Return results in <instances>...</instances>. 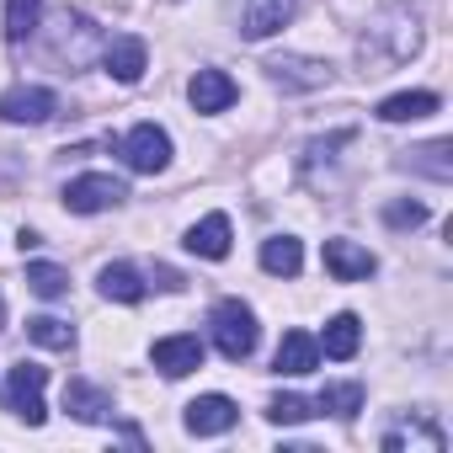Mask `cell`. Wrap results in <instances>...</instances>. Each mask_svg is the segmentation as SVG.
Here are the masks:
<instances>
[{"mask_svg": "<svg viewBox=\"0 0 453 453\" xmlns=\"http://www.w3.org/2000/svg\"><path fill=\"white\" fill-rule=\"evenodd\" d=\"M187 251L203 257V262H224V257H230V219H224V213L197 219L187 230Z\"/></svg>", "mask_w": 453, "mask_h": 453, "instance_id": "cell-12", "label": "cell"}, {"mask_svg": "<svg viewBox=\"0 0 453 453\" xmlns=\"http://www.w3.org/2000/svg\"><path fill=\"white\" fill-rule=\"evenodd\" d=\"M96 288H102V299H112V304H139V299H144V283H139V273H134L128 262L102 267Z\"/></svg>", "mask_w": 453, "mask_h": 453, "instance_id": "cell-15", "label": "cell"}, {"mask_svg": "<svg viewBox=\"0 0 453 453\" xmlns=\"http://www.w3.org/2000/svg\"><path fill=\"white\" fill-rule=\"evenodd\" d=\"M0 320H6V304H0ZM0 331H6V326H0Z\"/></svg>", "mask_w": 453, "mask_h": 453, "instance_id": "cell-26", "label": "cell"}, {"mask_svg": "<svg viewBox=\"0 0 453 453\" xmlns=\"http://www.w3.org/2000/svg\"><path fill=\"white\" fill-rule=\"evenodd\" d=\"M267 416H273L278 426H299V421H310V416H315V405H310L304 395H278V400L267 405Z\"/></svg>", "mask_w": 453, "mask_h": 453, "instance_id": "cell-24", "label": "cell"}, {"mask_svg": "<svg viewBox=\"0 0 453 453\" xmlns=\"http://www.w3.org/2000/svg\"><path fill=\"white\" fill-rule=\"evenodd\" d=\"M426 112H437V96L432 91H400V96H384L379 102V118L384 123H416Z\"/></svg>", "mask_w": 453, "mask_h": 453, "instance_id": "cell-18", "label": "cell"}, {"mask_svg": "<svg viewBox=\"0 0 453 453\" xmlns=\"http://www.w3.org/2000/svg\"><path fill=\"white\" fill-rule=\"evenodd\" d=\"M373 267H379V257L368 251V246H357V241H326V273L336 278V283H363V278H373Z\"/></svg>", "mask_w": 453, "mask_h": 453, "instance_id": "cell-7", "label": "cell"}, {"mask_svg": "<svg viewBox=\"0 0 453 453\" xmlns=\"http://www.w3.org/2000/svg\"><path fill=\"white\" fill-rule=\"evenodd\" d=\"M315 405L331 411V416H342V421H352V416L363 411V384H326Z\"/></svg>", "mask_w": 453, "mask_h": 453, "instance_id": "cell-23", "label": "cell"}, {"mask_svg": "<svg viewBox=\"0 0 453 453\" xmlns=\"http://www.w3.org/2000/svg\"><path fill=\"white\" fill-rule=\"evenodd\" d=\"M43 22V0H6V43H27Z\"/></svg>", "mask_w": 453, "mask_h": 453, "instance_id": "cell-20", "label": "cell"}, {"mask_svg": "<svg viewBox=\"0 0 453 453\" xmlns=\"http://www.w3.org/2000/svg\"><path fill=\"white\" fill-rule=\"evenodd\" d=\"M102 65H107V75H112V81L134 86V81H139V75L150 70V49H144V38L123 33V38H112V43L102 49Z\"/></svg>", "mask_w": 453, "mask_h": 453, "instance_id": "cell-9", "label": "cell"}, {"mask_svg": "<svg viewBox=\"0 0 453 453\" xmlns=\"http://www.w3.org/2000/svg\"><path fill=\"white\" fill-rule=\"evenodd\" d=\"M27 288L38 299H65L70 294V273L54 267V262H27Z\"/></svg>", "mask_w": 453, "mask_h": 453, "instance_id": "cell-22", "label": "cell"}, {"mask_svg": "<svg viewBox=\"0 0 453 453\" xmlns=\"http://www.w3.org/2000/svg\"><path fill=\"white\" fill-rule=\"evenodd\" d=\"M123 197H128V187H123L118 176H107V171H86V176H75V181L65 187L70 213H102V208H118Z\"/></svg>", "mask_w": 453, "mask_h": 453, "instance_id": "cell-4", "label": "cell"}, {"mask_svg": "<svg viewBox=\"0 0 453 453\" xmlns=\"http://www.w3.org/2000/svg\"><path fill=\"white\" fill-rule=\"evenodd\" d=\"M208 326H213V347L230 357V363H241V357L257 352V315H251V304H241V299H219L213 315H208Z\"/></svg>", "mask_w": 453, "mask_h": 453, "instance_id": "cell-1", "label": "cell"}, {"mask_svg": "<svg viewBox=\"0 0 453 453\" xmlns=\"http://www.w3.org/2000/svg\"><path fill=\"white\" fill-rule=\"evenodd\" d=\"M315 368H320V342L310 331H288L278 342V373L299 379V373H315Z\"/></svg>", "mask_w": 453, "mask_h": 453, "instance_id": "cell-14", "label": "cell"}, {"mask_svg": "<svg viewBox=\"0 0 453 453\" xmlns=\"http://www.w3.org/2000/svg\"><path fill=\"white\" fill-rule=\"evenodd\" d=\"M43 384H49V368H38V363H17V368H12V379H6L12 411H17L27 426H43V421H49V405H43Z\"/></svg>", "mask_w": 453, "mask_h": 453, "instance_id": "cell-2", "label": "cell"}, {"mask_svg": "<svg viewBox=\"0 0 453 453\" xmlns=\"http://www.w3.org/2000/svg\"><path fill=\"white\" fill-rule=\"evenodd\" d=\"M267 70H273V81H278V86H299V91H315V86H326V81H331V70H326V65H315V59H273Z\"/></svg>", "mask_w": 453, "mask_h": 453, "instance_id": "cell-17", "label": "cell"}, {"mask_svg": "<svg viewBox=\"0 0 453 453\" xmlns=\"http://www.w3.org/2000/svg\"><path fill=\"white\" fill-rule=\"evenodd\" d=\"M389 224H411V230H416V224H426V208L421 203H395L389 208Z\"/></svg>", "mask_w": 453, "mask_h": 453, "instance_id": "cell-25", "label": "cell"}, {"mask_svg": "<svg viewBox=\"0 0 453 453\" xmlns=\"http://www.w3.org/2000/svg\"><path fill=\"white\" fill-rule=\"evenodd\" d=\"M27 336H33L38 347H49V352H70V347H75V326L59 320V315H38V320H27Z\"/></svg>", "mask_w": 453, "mask_h": 453, "instance_id": "cell-21", "label": "cell"}, {"mask_svg": "<svg viewBox=\"0 0 453 453\" xmlns=\"http://www.w3.org/2000/svg\"><path fill=\"white\" fill-rule=\"evenodd\" d=\"M150 357H155V368H160L165 379H187L192 368H203V342L187 336V331H181V336H160Z\"/></svg>", "mask_w": 453, "mask_h": 453, "instance_id": "cell-10", "label": "cell"}, {"mask_svg": "<svg viewBox=\"0 0 453 453\" xmlns=\"http://www.w3.org/2000/svg\"><path fill=\"white\" fill-rule=\"evenodd\" d=\"M235 96H241V86L224 75V70H197L192 86H187V102L197 112H224V107H235Z\"/></svg>", "mask_w": 453, "mask_h": 453, "instance_id": "cell-11", "label": "cell"}, {"mask_svg": "<svg viewBox=\"0 0 453 453\" xmlns=\"http://www.w3.org/2000/svg\"><path fill=\"white\" fill-rule=\"evenodd\" d=\"M123 160H128V171H144V176L165 171V165H171V134H165L160 123H139V128H128V139H123Z\"/></svg>", "mask_w": 453, "mask_h": 453, "instance_id": "cell-3", "label": "cell"}, {"mask_svg": "<svg viewBox=\"0 0 453 453\" xmlns=\"http://www.w3.org/2000/svg\"><path fill=\"white\" fill-rule=\"evenodd\" d=\"M262 267H267L273 278H294V273L304 267V246H299L294 235H273V241H262Z\"/></svg>", "mask_w": 453, "mask_h": 453, "instance_id": "cell-19", "label": "cell"}, {"mask_svg": "<svg viewBox=\"0 0 453 453\" xmlns=\"http://www.w3.org/2000/svg\"><path fill=\"white\" fill-rule=\"evenodd\" d=\"M65 411L75 416V421H112V395L107 389H96V384H86V379H70L65 384Z\"/></svg>", "mask_w": 453, "mask_h": 453, "instance_id": "cell-13", "label": "cell"}, {"mask_svg": "<svg viewBox=\"0 0 453 453\" xmlns=\"http://www.w3.org/2000/svg\"><path fill=\"white\" fill-rule=\"evenodd\" d=\"M59 112V96L49 86H12L0 96V118L6 123H49Z\"/></svg>", "mask_w": 453, "mask_h": 453, "instance_id": "cell-5", "label": "cell"}, {"mask_svg": "<svg viewBox=\"0 0 453 453\" xmlns=\"http://www.w3.org/2000/svg\"><path fill=\"white\" fill-rule=\"evenodd\" d=\"M288 22H294V0H246V12H241V33L251 43H267Z\"/></svg>", "mask_w": 453, "mask_h": 453, "instance_id": "cell-8", "label": "cell"}, {"mask_svg": "<svg viewBox=\"0 0 453 453\" xmlns=\"http://www.w3.org/2000/svg\"><path fill=\"white\" fill-rule=\"evenodd\" d=\"M357 347H363V320H357V315H336V320L326 326V336H320V352L336 357V363H347Z\"/></svg>", "mask_w": 453, "mask_h": 453, "instance_id": "cell-16", "label": "cell"}, {"mask_svg": "<svg viewBox=\"0 0 453 453\" xmlns=\"http://www.w3.org/2000/svg\"><path fill=\"white\" fill-rule=\"evenodd\" d=\"M187 432L192 437H219V432H230L235 421H241V411H235V400L230 395H197L192 405H187Z\"/></svg>", "mask_w": 453, "mask_h": 453, "instance_id": "cell-6", "label": "cell"}]
</instances>
